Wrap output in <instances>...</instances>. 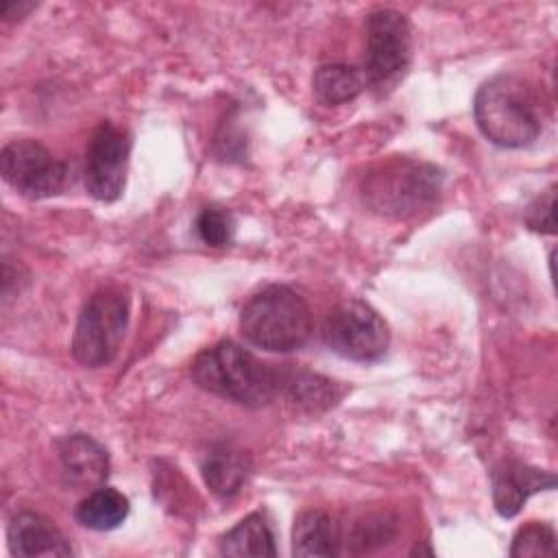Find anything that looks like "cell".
Masks as SVG:
<instances>
[{
	"instance_id": "18",
	"label": "cell",
	"mask_w": 558,
	"mask_h": 558,
	"mask_svg": "<svg viewBox=\"0 0 558 558\" xmlns=\"http://www.w3.org/2000/svg\"><path fill=\"white\" fill-rule=\"evenodd\" d=\"M314 94L325 105H342L353 100L364 89V76L347 63H327L314 72Z\"/></svg>"
},
{
	"instance_id": "13",
	"label": "cell",
	"mask_w": 558,
	"mask_h": 558,
	"mask_svg": "<svg viewBox=\"0 0 558 558\" xmlns=\"http://www.w3.org/2000/svg\"><path fill=\"white\" fill-rule=\"evenodd\" d=\"M340 397L336 381L303 368H281L279 399L305 412H320L331 408Z\"/></svg>"
},
{
	"instance_id": "14",
	"label": "cell",
	"mask_w": 558,
	"mask_h": 558,
	"mask_svg": "<svg viewBox=\"0 0 558 558\" xmlns=\"http://www.w3.org/2000/svg\"><path fill=\"white\" fill-rule=\"evenodd\" d=\"M342 532L333 517L323 510H305L296 517L292 530L294 556H338Z\"/></svg>"
},
{
	"instance_id": "7",
	"label": "cell",
	"mask_w": 558,
	"mask_h": 558,
	"mask_svg": "<svg viewBox=\"0 0 558 558\" xmlns=\"http://www.w3.org/2000/svg\"><path fill=\"white\" fill-rule=\"evenodd\" d=\"M412 52V35L405 15L395 9H377L366 17L364 83L377 92L392 87L405 72Z\"/></svg>"
},
{
	"instance_id": "10",
	"label": "cell",
	"mask_w": 558,
	"mask_h": 558,
	"mask_svg": "<svg viewBox=\"0 0 558 558\" xmlns=\"http://www.w3.org/2000/svg\"><path fill=\"white\" fill-rule=\"evenodd\" d=\"M556 486V475L519 460H506L493 471V504L495 510L510 519L514 517L530 495Z\"/></svg>"
},
{
	"instance_id": "3",
	"label": "cell",
	"mask_w": 558,
	"mask_h": 558,
	"mask_svg": "<svg viewBox=\"0 0 558 558\" xmlns=\"http://www.w3.org/2000/svg\"><path fill=\"white\" fill-rule=\"evenodd\" d=\"M442 174L434 163L408 157H392L371 168L362 183L364 205L386 218H412L438 201Z\"/></svg>"
},
{
	"instance_id": "9",
	"label": "cell",
	"mask_w": 558,
	"mask_h": 558,
	"mask_svg": "<svg viewBox=\"0 0 558 558\" xmlns=\"http://www.w3.org/2000/svg\"><path fill=\"white\" fill-rule=\"evenodd\" d=\"M129 155L131 135L111 122H102L94 131L85 153L83 179L89 196L102 203H111L122 194L126 183Z\"/></svg>"
},
{
	"instance_id": "11",
	"label": "cell",
	"mask_w": 558,
	"mask_h": 558,
	"mask_svg": "<svg viewBox=\"0 0 558 558\" xmlns=\"http://www.w3.org/2000/svg\"><path fill=\"white\" fill-rule=\"evenodd\" d=\"M63 480L76 490H94L109 475V456L100 442L87 434H70L59 440Z\"/></svg>"
},
{
	"instance_id": "15",
	"label": "cell",
	"mask_w": 558,
	"mask_h": 558,
	"mask_svg": "<svg viewBox=\"0 0 558 558\" xmlns=\"http://www.w3.org/2000/svg\"><path fill=\"white\" fill-rule=\"evenodd\" d=\"M203 480L218 497H233L246 482L251 462L246 453L231 445H216L205 456L203 464Z\"/></svg>"
},
{
	"instance_id": "21",
	"label": "cell",
	"mask_w": 558,
	"mask_h": 558,
	"mask_svg": "<svg viewBox=\"0 0 558 558\" xmlns=\"http://www.w3.org/2000/svg\"><path fill=\"white\" fill-rule=\"evenodd\" d=\"M554 205H556V194H554V187H549L547 194L538 196L536 203H532L527 209L525 222L530 225V229L554 233Z\"/></svg>"
},
{
	"instance_id": "4",
	"label": "cell",
	"mask_w": 558,
	"mask_h": 558,
	"mask_svg": "<svg viewBox=\"0 0 558 558\" xmlns=\"http://www.w3.org/2000/svg\"><path fill=\"white\" fill-rule=\"evenodd\" d=\"M240 331L259 349L288 353L307 342L312 333V312L305 299L292 288L268 286L244 303Z\"/></svg>"
},
{
	"instance_id": "6",
	"label": "cell",
	"mask_w": 558,
	"mask_h": 558,
	"mask_svg": "<svg viewBox=\"0 0 558 558\" xmlns=\"http://www.w3.org/2000/svg\"><path fill=\"white\" fill-rule=\"evenodd\" d=\"M323 340L340 357L375 362L388 351L390 331L386 320L368 303L351 299L327 314Z\"/></svg>"
},
{
	"instance_id": "8",
	"label": "cell",
	"mask_w": 558,
	"mask_h": 558,
	"mask_svg": "<svg viewBox=\"0 0 558 558\" xmlns=\"http://www.w3.org/2000/svg\"><path fill=\"white\" fill-rule=\"evenodd\" d=\"M2 179L26 198H48L65 183V163L35 140H13L0 153Z\"/></svg>"
},
{
	"instance_id": "2",
	"label": "cell",
	"mask_w": 558,
	"mask_h": 558,
	"mask_svg": "<svg viewBox=\"0 0 558 558\" xmlns=\"http://www.w3.org/2000/svg\"><path fill=\"white\" fill-rule=\"evenodd\" d=\"M473 116L482 135L501 148L530 146L543 131L541 102L514 74L488 78L475 94Z\"/></svg>"
},
{
	"instance_id": "5",
	"label": "cell",
	"mask_w": 558,
	"mask_h": 558,
	"mask_svg": "<svg viewBox=\"0 0 558 558\" xmlns=\"http://www.w3.org/2000/svg\"><path fill=\"white\" fill-rule=\"evenodd\" d=\"M129 325V294L118 286L96 290L83 305L74 336L72 355L78 364L98 368L116 360Z\"/></svg>"
},
{
	"instance_id": "17",
	"label": "cell",
	"mask_w": 558,
	"mask_h": 558,
	"mask_svg": "<svg viewBox=\"0 0 558 558\" xmlns=\"http://www.w3.org/2000/svg\"><path fill=\"white\" fill-rule=\"evenodd\" d=\"M129 514V499L111 488V486H98L94 490L87 493L85 499H81V504L76 506V521L87 527V530H96V532H107L118 527Z\"/></svg>"
},
{
	"instance_id": "12",
	"label": "cell",
	"mask_w": 558,
	"mask_h": 558,
	"mask_svg": "<svg viewBox=\"0 0 558 558\" xmlns=\"http://www.w3.org/2000/svg\"><path fill=\"white\" fill-rule=\"evenodd\" d=\"M9 551L22 558L35 556H70L72 547L61 530L46 517L24 510L17 512L7 530Z\"/></svg>"
},
{
	"instance_id": "1",
	"label": "cell",
	"mask_w": 558,
	"mask_h": 558,
	"mask_svg": "<svg viewBox=\"0 0 558 558\" xmlns=\"http://www.w3.org/2000/svg\"><path fill=\"white\" fill-rule=\"evenodd\" d=\"M192 377L211 395L246 408H262L279 397L281 368L262 362L231 340H220L194 357Z\"/></svg>"
},
{
	"instance_id": "19",
	"label": "cell",
	"mask_w": 558,
	"mask_h": 558,
	"mask_svg": "<svg viewBox=\"0 0 558 558\" xmlns=\"http://www.w3.org/2000/svg\"><path fill=\"white\" fill-rule=\"evenodd\" d=\"M556 554V534L547 523L530 521L521 525L512 538L510 556H554Z\"/></svg>"
},
{
	"instance_id": "16",
	"label": "cell",
	"mask_w": 558,
	"mask_h": 558,
	"mask_svg": "<svg viewBox=\"0 0 558 558\" xmlns=\"http://www.w3.org/2000/svg\"><path fill=\"white\" fill-rule=\"evenodd\" d=\"M220 554L233 558L277 556L275 532L264 512H251L220 538Z\"/></svg>"
},
{
	"instance_id": "20",
	"label": "cell",
	"mask_w": 558,
	"mask_h": 558,
	"mask_svg": "<svg viewBox=\"0 0 558 558\" xmlns=\"http://www.w3.org/2000/svg\"><path fill=\"white\" fill-rule=\"evenodd\" d=\"M233 216L222 207H205L196 218V233L207 246H225L233 238Z\"/></svg>"
}]
</instances>
